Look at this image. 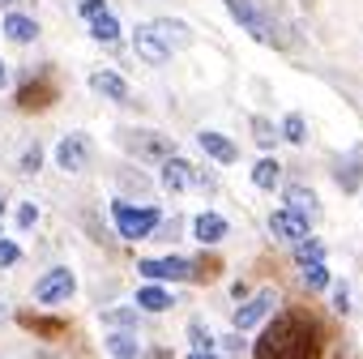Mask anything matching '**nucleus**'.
Here are the masks:
<instances>
[{"label": "nucleus", "instance_id": "f257e3e1", "mask_svg": "<svg viewBox=\"0 0 363 359\" xmlns=\"http://www.w3.org/2000/svg\"><path fill=\"white\" fill-rule=\"evenodd\" d=\"M320 325L308 308H286L261 338L252 359H320Z\"/></svg>", "mask_w": 363, "mask_h": 359}, {"label": "nucleus", "instance_id": "f03ea898", "mask_svg": "<svg viewBox=\"0 0 363 359\" xmlns=\"http://www.w3.org/2000/svg\"><path fill=\"white\" fill-rule=\"evenodd\" d=\"M120 145H124L128 158H137V162H171V158H175V141L162 137V133H137V128H124V133H120Z\"/></svg>", "mask_w": 363, "mask_h": 359}, {"label": "nucleus", "instance_id": "7ed1b4c3", "mask_svg": "<svg viewBox=\"0 0 363 359\" xmlns=\"http://www.w3.org/2000/svg\"><path fill=\"white\" fill-rule=\"evenodd\" d=\"M111 223H116V231L124 236V240H145V236H154L158 231V210L154 206H128V201H116L111 206Z\"/></svg>", "mask_w": 363, "mask_h": 359}, {"label": "nucleus", "instance_id": "20e7f679", "mask_svg": "<svg viewBox=\"0 0 363 359\" xmlns=\"http://www.w3.org/2000/svg\"><path fill=\"white\" fill-rule=\"evenodd\" d=\"M227 9H231V18L257 39V43H269V48H278L282 43V35H278V26H274V18L261 9V5H252V0H227Z\"/></svg>", "mask_w": 363, "mask_h": 359}, {"label": "nucleus", "instance_id": "39448f33", "mask_svg": "<svg viewBox=\"0 0 363 359\" xmlns=\"http://www.w3.org/2000/svg\"><path fill=\"white\" fill-rule=\"evenodd\" d=\"M137 270H141V278H154V282H189L193 257H141Z\"/></svg>", "mask_w": 363, "mask_h": 359}, {"label": "nucleus", "instance_id": "423d86ee", "mask_svg": "<svg viewBox=\"0 0 363 359\" xmlns=\"http://www.w3.org/2000/svg\"><path fill=\"white\" fill-rule=\"evenodd\" d=\"M73 295H77V278H73V270H65V265L48 270V274L35 282V299H39V304H65V299H73Z\"/></svg>", "mask_w": 363, "mask_h": 359}, {"label": "nucleus", "instance_id": "0eeeda50", "mask_svg": "<svg viewBox=\"0 0 363 359\" xmlns=\"http://www.w3.org/2000/svg\"><path fill=\"white\" fill-rule=\"evenodd\" d=\"M90 154H94V145H90L86 133H69V137H60V145H56V162H60V171H69V175L86 171V167H90Z\"/></svg>", "mask_w": 363, "mask_h": 359}, {"label": "nucleus", "instance_id": "6e6552de", "mask_svg": "<svg viewBox=\"0 0 363 359\" xmlns=\"http://www.w3.org/2000/svg\"><path fill=\"white\" fill-rule=\"evenodd\" d=\"M274 308H278V295H274V291H257V295H248V299L235 308L231 325H235L240 333H244V329H257V325H261V321H265Z\"/></svg>", "mask_w": 363, "mask_h": 359}, {"label": "nucleus", "instance_id": "1a4fd4ad", "mask_svg": "<svg viewBox=\"0 0 363 359\" xmlns=\"http://www.w3.org/2000/svg\"><path fill=\"white\" fill-rule=\"evenodd\" d=\"M133 52H137V60L150 65V69H158V65L171 60V48L154 35V26H137V35H133Z\"/></svg>", "mask_w": 363, "mask_h": 359}, {"label": "nucleus", "instance_id": "9d476101", "mask_svg": "<svg viewBox=\"0 0 363 359\" xmlns=\"http://www.w3.org/2000/svg\"><path fill=\"white\" fill-rule=\"evenodd\" d=\"M269 231H274V240H291V244H299V240L312 236V223L299 219L295 210H274V214H269Z\"/></svg>", "mask_w": 363, "mask_h": 359}, {"label": "nucleus", "instance_id": "9b49d317", "mask_svg": "<svg viewBox=\"0 0 363 359\" xmlns=\"http://www.w3.org/2000/svg\"><path fill=\"white\" fill-rule=\"evenodd\" d=\"M52 103H56V86L43 82V77H39V82L30 77V82L18 90V107H22V111H43V107H52Z\"/></svg>", "mask_w": 363, "mask_h": 359}, {"label": "nucleus", "instance_id": "f8f14e48", "mask_svg": "<svg viewBox=\"0 0 363 359\" xmlns=\"http://www.w3.org/2000/svg\"><path fill=\"white\" fill-rule=\"evenodd\" d=\"M90 90H99V94L111 99V103H128V82H124L120 73H111V69H94V73H90Z\"/></svg>", "mask_w": 363, "mask_h": 359}, {"label": "nucleus", "instance_id": "ddd939ff", "mask_svg": "<svg viewBox=\"0 0 363 359\" xmlns=\"http://www.w3.org/2000/svg\"><path fill=\"white\" fill-rule=\"evenodd\" d=\"M189 184H193V167L184 162V158H171V162H162V189L175 197V193H189Z\"/></svg>", "mask_w": 363, "mask_h": 359}, {"label": "nucleus", "instance_id": "4468645a", "mask_svg": "<svg viewBox=\"0 0 363 359\" xmlns=\"http://www.w3.org/2000/svg\"><path fill=\"white\" fill-rule=\"evenodd\" d=\"M150 26H154V35H158V39H162L171 52L193 43V31H189L184 22H179V18H158V22H150Z\"/></svg>", "mask_w": 363, "mask_h": 359}, {"label": "nucleus", "instance_id": "2eb2a0df", "mask_svg": "<svg viewBox=\"0 0 363 359\" xmlns=\"http://www.w3.org/2000/svg\"><path fill=\"white\" fill-rule=\"evenodd\" d=\"M197 141H201V150H206V154H210L214 162H223V167H231V162L240 158L235 141H231V137H223V133H210V128H206V133H201Z\"/></svg>", "mask_w": 363, "mask_h": 359}, {"label": "nucleus", "instance_id": "dca6fc26", "mask_svg": "<svg viewBox=\"0 0 363 359\" xmlns=\"http://www.w3.org/2000/svg\"><path fill=\"white\" fill-rule=\"evenodd\" d=\"M227 231H231V227H227V219H223V214H210V210H206V214H197V219H193V236H197L206 248H210V244H218V240H227Z\"/></svg>", "mask_w": 363, "mask_h": 359}, {"label": "nucleus", "instance_id": "f3484780", "mask_svg": "<svg viewBox=\"0 0 363 359\" xmlns=\"http://www.w3.org/2000/svg\"><path fill=\"white\" fill-rule=\"evenodd\" d=\"M5 39H13V43H35L39 39V22L30 18V13H5Z\"/></svg>", "mask_w": 363, "mask_h": 359}, {"label": "nucleus", "instance_id": "a211bd4d", "mask_svg": "<svg viewBox=\"0 0 363 359\" xmlns=\"http://www.w3.org/2000/svg\"><path fill=\"white\" fill-rule=\"evenodd\" d=\"M286 210H295L299 219H320V201H316V193L312 189H303V184H291L286 189Z\"/></svg>", "mask_w": 363, "mask_h": 359}, {"label": "nucleus", "instance_id": "6ab92c4d", "mask_svg": "<svg viewBox=\"0 0 363 359\" xmlns=\"http://www.w3.org/2000/svg\"><path fill=\"white\" fill-rule=\"evenodd\" d=\"M18 325L30 329V333H39V338H60V333L69 329V321H60V316H39V312H18Z\"/></svg>", "mask_w": 363, "mask_h": 359}, {"label": "nucleus", "instance_id": "aec40b11", "mask_svg": "<svg viewBox=\"0 0 363 359\" xmlns=\"http://www.w3.org/2000/svg\"><path fill=\"white\" fill-rule=\"evenodd\" d=\"M137 308L141 312H167V308H175V295L167 287H158V282H145L137 291Z\"/></svg>", "mask_w": 363, "mask_h": 359}, {"label": "nucleus", "instance_id": "412c9836", "mask_svg": "<svg viewBox=\"0 0 363 359\" xmlns=\"http://www.w3.org/2000/svg\"><path fill=\"white\" fill-rule=\"evenodd\" d=\"M333 175H337V184H342L346 193H359V175H363V145H354V150H350V162H337V167H333Z\"/></svg>", "mask_w": 363, "mask_h": 359}, {"label": "nucleus", "instance_id": "4be33fe9", "mask_svg": "<svg viewBox=\"0 0 363 359\" xmlns=\"http://www.w3.org/2000/svg\"><path fill=\"white\" fill-rule=\"evenodd\" d=\"M137 321H141L137 308H107V312H103V329H107V333H133Z\"/></svg>", "mask_w": 363, "mask_h": 359}, {"label": "nucleus", "instance_id": "5701e85b", "mask_svg": "<svg viewBox=\"0 0 363 359\" xmlns=\"http://www.w3.org/2000/svg\"><path fill=\"white\" fill-rule=\"evenodd\" d=\"M278 180H282V167H278V158H261V162L252 167V184H257V189H265V193H278Z\"/></svg>", "mask_w": 363, "mask_h": 359}, {"label": "nucleus", "instance_id": "b1692460", "mask_svg": "<svg viewBox=\"0 0 363 359\" xmlns=\"http://www.w3.org/2000/svg\"><path fill=\"white\" fill-rule=\"evenodd\" d=\"M107 355L111 359H141V346L133 333H107Z\"/></svg>", "mask_w": 363, "mask_h": 359}, {"label": "nucleus", "instance_id": "393cba45", "mask_svg": "<svg viewBox=\"0 0 363 359\" xmlns=\"http://www.w3.org/2000/svg\"><path fill=\"white\" fill-rule=\"evenodd\" d=\"M90 35H94L99 43H116V39H120V22H116V13H111V9L99 13V18L90 22Z\"/></svg>", "mask_w": 363, "mask_h": 359}, {"label": "nucleus", "instance_id": "a878e982", "mask_svg": "<svg viewBox=\"0 0 363 359\" xmlns=\"http://www.w3.org/2000/svg\"><path fill=\"white\" fill-rule=\"evenodd\" d=\"M295 261H299V270L320 265V261H325V244H320V240H312V236H308V240H299V244H295Z\"/></svg>", "mask_w": 363, "mask_h": 359}, {"label": "nucleus", "instance_id": "bb28decb", "mask_svg": "<svg viewBox=\"0 0 363 359\" xmlns=\"http://www.w3.org/2000/svg\"><path fill=\"white\" fill-rule=\"evenodd\" d=\"M278 133H282L286 141L303 145V141H308V120H303L299 111H286V116H282V128H278Z\"/></svg>", "mask_w": 363, "mask_h": 359}, {"label": "nucleus", "instance_id": "cd10ccee", "mask_svg": "<svg viewBox=\"0 0 363 359\" xmlns=\"http://www.w3.org/2000/svg\"><path fill=\"white\" fill-rule=\"evenodd\" d=\"M223 274V261L214 257V253H201V257H193V278L197 282H214Z\"/></svg>", "mask_w": 363, "mask_h": 359}, {"label": "nucleus", "instance_id": "c85d7f7f", "mask_svg": "<svg viewBox=\"0 0 363 359\" xmlns=\"http://www.w3.org/2000/svg\"><path fill=\"white\" fill-rule=\"evenodd\" d=\"M252 137H257V145H278V124L274 120H265V116H252Z\"/></svg>", "mask_w": 363, "mask_h": 359}, {"label": "nucleus", "instance_id": "c756f323", "mask_svg": "<svg viewBox=\"0 0 363 359\" xmlns=\"http://www.w3.org/2000/svg\"><path fill=\"white\" fill-rule=\"evenodd\" d=\"M189 342H193V355H214V333L206 325H189Z\"/></svg>", "mask_w": 363, "mask_h": 359}, {"label": "nucleus", "instance_id": "7c9ffc66", "mask_svg": "<svg viewBox=\"0 0 363 359\" xmlns=\"http://www.w3.org/2000/svg\"><path fill=\"white\" fill-rule=\"evenodd\" d=\"M18 167H22V171H39V167H43V145L30 141V145L22 150V162H18Z\"/></svg>", "mask_w": 363, "mask_h": 359}, {"label": "nucleus", "instance_id": "2f4dec72", "mask_svg": "<svg viewBox=\"0 0 363 359\" xmlns=\"http://www.w3.org/2000/svg\"><path fill=\"white\" fill-rule=\"evenodd\" d=\"M303 282H308L312 291H325V287H329V270H325V265H308V270H303Z\"/></svg>", "mask_w": 363, "mask_h": 359}, {"label": "nucleus", "instance_id": "473e14b6", "mask_svg": "<svg viewBox=\"0 0 363 359\" xmlns=\"http://www.w3.org/2000/svg\"><path fill=\"white\" fill-rule=\"evenodd\" d=\"M22 261V248L13 244V240H0V270H9V265H18Z\"/></svg>", "mask_w": 363, "mask_h": 359}, {"label": "nucleus", "instance_id": "72a5a7b5", "mask_svg": "<svg viewBox=\"0 0 363 359\" xmlns=\"http://www.w3.org/2000/svg\"><path fill=\"white\" fill-rule=\"evenodd\" d=\"M179 231H184V223H179V219H162L154 236H158V240H179Z\"/></svg>", "mask_w": 363, "mask_h": 359}, {"label": "nucleus", "instance_id": "f704fd0d", "mask_svg": "<svg viewBox=\"0 0 363 359\" xmlns=\"http://www.w3.org/2000/svg\"><path fill=\"white\" fill-rule=\"evenodd\" d=\"M329 287H333V308L337 312H350V287L346 282H329Z\"/></svg>", "mask_w": 363, "mask_h": 359}, {"label": "nucleus", "instance_id": "c9c22d12", "mask_svg": "<svg viewBox=\"0 0 363 359\" xmlns=\"http://www.w3.org/2000/svg\"><path fill=\"white\" fill-rule=\"evenodd\" d=\"M77 13H82L86 22H94L99 13H107V0H82V5H77Z\"/></svg>", "mask_w": 363, "mask_h": 359}, {"label": "nucleus", "instance_id": "e433bc0d", "mask_svg": "<svg viewBox=\"0 0 363 359\" xmlns=\"http://www.w3.org/2000/svg\"><path fill=\"white\" fill-rule=\"evenodd\" d=\"M35 223H39V210H35L30 201H26V206H18V227H26V231H30Z\"/></svg>", "mask_w": 363, "mask_h": 359}, {"label": "nucleus", "instance_id": "4c0bfd02", "mask_svg": "<svg viewBox=\"0 0 363 359\" xmlns=\"http://www.w3.org/2000/svg\"><path fill=\"white\" fill-rule=\"evenodd\" d=\"M5 5V13H13V5H30V0H0Z\"/></svg>", "mask_w": 363, "mask_h": 359}, {"label": "nucleus", "instance_id": "58836bf2", "mask_svg": "<svg viewBox=\"0 0 363 359\" xmlns=\"http://www.w3.org/2000/svg\"><path fill=\"white\" fill-rule=\"evenodd\" d=\"M189 359H223V355H218V350H214V355H189Z\"/></svg>", "mask_w": 363, "mask_h": 359}, {"label": "nucleus", "instance_id": "ea45409f", "mask_svg": "<svg viewBox=\"0 0 363 359\" xmlns=\"http://www.w3.org/2000/svg\"><path fill=\"white\" fill-rule=\"evenodd\" d=\"M0 86H5V65H0Z\"/></svg>", "mask_w": 363, "mask_h": 359}, {"label": "nucleus", "instance_id": "a19ab883", "mask_svg": "<svg viewBox=\"0 0 363 359\" xmlns=\"http://www.w3.org/2000/svg\"><path fill=\"white\" fill-rule=\"evenodd\" d=\"M0 214H5V197H0Z\"/></svg>", "mask_w": 363, "mask_h": 359}, {"label": "nucleus", "instance_id": "79ce46f5", "mask_svg": "<svg viewBox=\"0 0 363 359\" xmlns=\"http://www.w3.org/2000/svg\"><path fill=\"white\" fill-rule=\"evenodd\" d=\"M359 197H363V189H359Z\"/></svg>", "mask_w": 363, "mask_h": 359}]
</instances>
